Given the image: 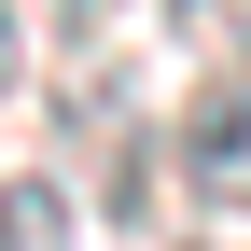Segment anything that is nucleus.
Masks as SVG:
<instances>
[{
	"mask_svg": "<svg viewBox=\"0 0 251 251\" xmlns=\"http://www.w3.org/2000/svg\"><path fill=\"white\" fill-rule=\"evenodd\" d=\"M181 181H196L209 209H251V70H209L196 98H181Z\"/></svg>",
	"mask_w": 251,
	"mask_h": 251,
	"instance_id": "1",
	"label": "nucleus"
},
{
	"mask_svg": "<svg viewBox=\"0 0 251 251\" xmlns=\"http://www.w3.org/2000/svg\"><path fill=\"white\" fill-rule=\"evenodd\" d=\"M14 84H28V14L0 0V98H14Z\"/></svg>",
	"mask_w": 251,
	"mask_h": 251,
	"instance_id": "4",
	"label": "nucleus"
},
{
	"mask_svg": "<svg viewBox=\"0 0 251 251\" xmlns=\"http://www.w3.org/2000/svg\"><path fill=\"white\" fill-rule=\"evenodd\" d=\"M56 14H70V28H84V14H98V0H56Z\"/></svg>",
	"mask_w": 251,
	"mask_h": 251,
	"instance_id": "5",
	"label": "nucleus"
},
{
	"mask_svg": "<svg viewBox=\"0 0 251 251\" xmlns=\"http://www.w3.org/2000/svg\"><path fill=\"white\" fill-rule=\"evenodd\" d=\"M168 28L196 56H224V70H251V0H168Z\"/></svg>",
	"mask_w": 251,
	"mask_h": 251,
	"instance_id": "3",
	"label": "nucleus"
},
{
	"mask_svg": "<svg viewBox=\"0 0 251 251\" xmlns=\"http://www.w3.org/2000/svg\"><path fill=\"white\" fill-rule=\"evenodd\" d=\"M0 251H70V209H56V181H0Z\"/></svg>",
	"mask_w": 251,
	"mask_h": 251,
	"instance_id": "2",
	"label": "nucleus"
}]
</instances>
